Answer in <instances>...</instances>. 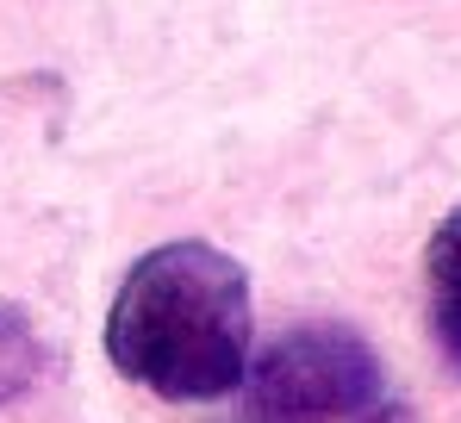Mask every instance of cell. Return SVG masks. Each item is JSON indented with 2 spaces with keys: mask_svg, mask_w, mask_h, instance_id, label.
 Masks as SVG:
<instances>
[{
  "mask_svg": "<svg viewBox=\"0 0 461 423\" xmlns=\"http://www.w3.org/2000/svg\"><path fill=\"white\" fill-rule=\"evenodd\" d=\"M249 274L243 262L200 243L175 237L150 256L131 262L106 305V361L175 405H206L243 386L249 367Z\"/></svg>",
  "mask_w": 461,
  "mask_h": 423,
  "instance_id": "obj_1",
  "label": "cell"
},
{
  "mask_svg": "<svg viewBox=\"0 0 461 423\" xmlns=\"http://www.w3.org/2000/svg\"><path fill=\"white\" fill-rule=\"evenodd\" d=\"M38 374H44V343H38L32 318L0 305V405H13Z\"/></svg>",
  "mask_w": 461,
  "mask_h": 423,
  "instance_id": "obj_4",
  "label": "cell"
},
{
  "mask_svg": "<svg viewBox=\"0 0 461 423\" xmlns=\"http://www.w3.org/2000/svg\"><path fill=\"white\" fill-rule=\"evenodd\" d=\"M237 392L256 423H330L375 411L386 374L368 337H356L349 324H300L262 355L249 349Z\"/></svg>",
  "mask_w": 461,
  "mask_h": 423,
  "instance_id": "obj_2",
  "label": "cell"
},
{
  "mask_svg": "<svg viewBox=\"0 0 461 423\" xmlns=\"http://www.w3.org/2000/svg\"><path fill=\"white\" fill-rule=\"evenodd\" d=\"M424 281H430V324L449 361H461V206L437 224L424 249Z\"/></svg>",
  "mask_w": 461,
  "mask_h": 423,
  "instance_id": "obj_3",
  "label": "cell"
}]
</instances>
